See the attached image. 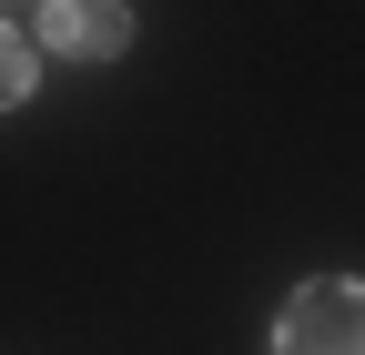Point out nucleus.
<instances>
[{"label":"nucleus","mask_w":365,"mask_h":355,"mask_svg":"<svg viewBox=\"0 0 365 355\" xmlns=\"http://www.w3.org/2000/svg\"><path fill=\"white\" fill-rule=\"evenodd\" d=\"M274 355H365V284H345V274L294 284L284 325H274Z\"/></svg>","instance_id":"1"},{"label":"nucleus","mask_w":365,"mask_h":355,"mask_svg":"<svg viewBox=\"0 0 365 355\" xmlns=\"http://www.w3.org/2000/svg\"><path fill=\"white\" fill-rule=\"evenodd\" d=\"M31 41H51L61 61H112L132 41V11L122 0H41V31Z\"/></svg>","instance_id":"2"},{"label":"nucleus","mask_w":365,"mask_h":355,"mask_svg":"<svg viewBox=\"0 0 365 355\" xmlns=\"http://www.w3.org/2000/svg\"><path fill=\"white\" fill-rule=\"evenodd\" d=\"M11 102H31V31L0 21V112H11Z\"/></svg>","instance_id":"3"}]
</instances>
